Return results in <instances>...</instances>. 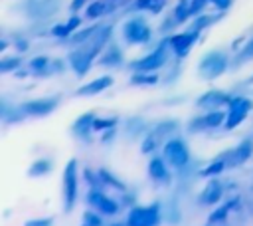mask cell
<instances>
[{
  "instance_id": "6da1fadb",
  "label": "cell",
  "mask_w": 253,
  "mask_h": 226,
  "mask_svg": "<svg viewBox=\"0 0 253 226\" xmlns=\"http://www.w3.org/2000/svg\"><path fill=\"white\" fill-rule=\"evenodd\" d=\"M164 155L174 167H182L188 161V151L180 141H170L166 145V149H164Z\"/></svg>"
},
{
  "instance_id": "7a4b0ae2",
  "label": "cell",
  "mask_w": 253,
  "mask_h": 226,
  "mask_svg": "<svg viewBox=\"0 0 253 226\" xmlns=\"http://www.w3.org/2000/svg\"><path fill=\"white\" fill-rule=\"evenodd\" d=\"M156 222L154 208H136L130 214V226H152Z\"/></svg>"
},
{
  "instance_id": "3957f363",
  "label": "cell",
  "mask_w": 253,
  "mask_h": 226,
  "mask_svg": "<svg viewBox=\"0 0 253 226\" xmlns=\"http://www.w3.org/2000/svg\"><path fill=\"white\" fill-rule=\"evenodd\" d=\"M126 34H128L130 40H136V42L148 38V30H146V26L142 22H130L126 26Z\"/></svg>"
},
{
  "instance_id": "277c9868",
  "label": "cell",
  "mask_w": 253,
  "mask_h": 226,
  "mask_svg": "<svg viewBox=\"0 0 253 226\" xmlns=\"http://www.w3.org/2000/svg\"><path fill=\"white\" fill-rule=\"evenodd\" d=\"M249 109V103L247 101H235L233 103V109H231V115H229V121H227V125L229 127H233L235 123H239L241 119H243V115H245V111Z\"/></svg>"
},
{
  "instance_id": "5b68a950",
  "label": "cell",
  "mask_w": 253,
  "mask_h": 226,
  "mask_svg": "<svg viewBox=\"0 0 253 226\" xmlns=\"http://www.w3.org/2000/svg\"><path fill=\"white\" fill-rule=\"evenodd\" d=\"M73 169L75 165L71 163L67 167V172H65V184H67V204H71L73 200V192H75V176H73Z\"/></svg>"
},
{
  "instance_id": "8992f818",
  "label": "cell",
  "mask_w": 253,
  "mask_h": 226,
  "mask_svg": "<svg viewBox=\"0 0 253 226\" xmlns=\"http://www.w3.org/2000/svg\"><path fill=\"white\" fill-rule=\"evenodd\" d=\"M192 40H194V36H176V38L172 40V44H174V48L178 50V54H184V52L188 50V46L192 44Z\"/></svg>"
},
{
  "instance_id": "52a82bcc",
  "label": "cell",
  "mask_w": 253,
  "mask_h": 226,
  "mask_svg": "<svg viewBox=\"0 0 253 226\" xmlns=\"http://www.w3.org/2000/svg\"><path fill=\"white\" fill-rule=\"evenodd\" d=\"M162 59H164V56H162V54H152L150 57L142 59V61L138 63V67H142V69H150V67L160 65V63H162Z\"/></svg>"
},
{
  "instance_id": "ba28073f",
  "label": "cell",
  "mask_w": 253,
  "mask_h": 226,
  "mask_svg": "<svg viewBox=\"0 0 253 226\" xmlns=\"http://www.w3.org/2000/svg\"><path fill=\"white\" fill-rule=\"evenodd\" d=\"M91 200H93V202H97V206H99V208H103L105 212H115V210H117V208H115V204H113L111 200L103 198L101 194H93V196H91Z\"/></svg>"
},
{
  "instance_id": "9c48e42d",
  "label": "cell",
  "mask_w": 253,
  "mask_h": 226,
  "mask_svg": "<svg viewBox=\"0 0 253 226\" xmlns=\"http://www.w3.org/2000/svg\"><path fill=\"white\" fill-rule=\"evenodd\" d=\"M111 83V79L109 77H103V79H99V83H93V85H87V87H83L81 89V93H91V91H99V89H103L105 85H109Z\"/></svg>"
},
{
  "instance_id": "30bf717a",
  "label": "cell",
  "mask_w": 253,
  "mask_h": 226,
  "mask_svg": "<svg viewBox=\"0 0 253 226\" xmlns=\"http://www.w3.org/2000/svg\"><path fill=\"white\" fill-rule=\"evenodd\" d=\"M150 174H152V176H162V174H164V167H162V161L154 159V161L150 163Z\"/></svg>"
},
{
  "instance_id": "8fae6325",
  "label": "cell",
  "mask_w": 253,
  "mask_h": 226,
  "mask_svg": "<svg viewBox=\"0 0 253 226\" xmlns=\"http://www.w3.org/2000/svg\"><path fill=\"white\" fill-rule=\"evenodd\" d=\"M213 2H215L217 6H221V8H225V6L229 4V0H213Z\"/></svg>"
}]
</instances>
